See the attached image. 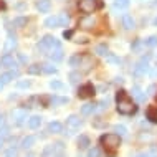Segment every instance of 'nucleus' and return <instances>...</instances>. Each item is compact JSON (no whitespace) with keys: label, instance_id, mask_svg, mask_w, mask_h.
<instances>
[{"label":"nucleus","instance_id":"b1692460","mask_svg":"<svg viewBox=\"0 0 157 157\" xmlns=\"http://www.w3.org/2000/svg\"><path fill=\"white\" fill-rule=\"evenodd\" d=\"M94 109H96V104H84L81 108V113L84 114V116H88V114H91Z\"/></svg>","mask_w":157,"mask_h":157},{"label":"nucleus","instance_id":"49530a36","mask_svg":"<svg viewBox=\"0 0 157 157\" xmlns=\"http://www.w3.org/2000/svg\"><path fill=\"white\" fill-rule=\"evenodd\" d=\"M154 25H155V27H157V17H155V18H154Z\"/></svg>","mask_w":157,"mask_h":157},{"label":"nucleus","instance_id":"4be33fe9","mask_svg":"<svg viewBox=\"0 0 157 157\" xmlns=\"http://www.w3.org/2000/svg\"><path fill=\"white\" fill-rule=\"evenodd\" d=\"M96 53L101 55V56H108V55H109V48H108L104 43H103V45H98V46H96Z\"/></svg>","mask_w":157,"mask_h":157},{"label":"nucleus","instance_id":"1a4fd4ad","mask_svg":"<svg viewBox=\"0 0 157 157\" xmlns=\"http://www.w3.org/2000/svg\"><path fill=\"white\" fill-rule=\"evenodd\" d=\"M79 124H81V121H79L78 116H70V117L66 119V129L70 131V132H73V131L78 129Z\"/></svg>","mask_w":157,"mask_h":157},{"label":"nucleus","instance_id":"bb28decb","mask_svg":"<svg viewBox=\"0 0 157 157\" xmlns=\"http://www.w3.org/2000/svg\"><path fill=\"white\" fill-rule=\"evenodd\" d=\"M50 103H52V104H65V103H68V98L53 96V98H50Z\"/></svg>","mask_w":157,"mask_h":157},{"label":"nucleus","instance_id":"e433bc0d","mask_svg":"<svg viewBox=\"0 0 157 157\" xmlns=\"http://www.w3.org/2000/svg\"><path fill=\"white\" fill-rule=\"evenodd\" d=\"M114 131H116L117 134H121V136H124L127 132V129H126L124 126H116V127H114Z\"/></svg>","mask_w":157,"mask_h":157},{"label":"nucleus","instance_id":"9b49d317","mask_svg":"<svg viewBox=\"0 0 157 157\" xmlns=\"http://www.w3.org/2000/svg\"><path fill=\"white\" fill-rule=\"evenodd\" d=\"M121 22H122V27L126 28V30H132L134 28V18L131 15H127V13H124L122 15V18H121Z\"/></svg>","mask_w":157,"mask_h":157},{"label":"nucleus","instance_id":"6ab92c4d","mask_svg":"<svg viewBox=\"0 0 157 157\" xmlns=\"http://www.w3.org/2000/svg\"><path fill=\"white\" fill-rule=\"evenodd\" d=\"M28 23V18L27 17H17V18H13V25L17 28H22V27H27Z\"/></svg>","mask_w":157,"mask_h":157},{"label":"nucleus","instance_id":"a878e982","mask_svg":"<svg viewBox=\"0 0 157 157\" xmlns=\"http://www.w3.org/2000/svg\"><path fill=\"white\" fill-rule=\"evenodd\" d=\"M48 129L52 131V132H61V131H63V124H60V122H52V124L48 126Z\"/></svg>","mask_w":157,"mask_h":157},{"label":"nucleus","instance_id":"c756f323","mask_svg":"<svg viewBox=\"0 0 157 157\" xmlns=\"http://www.w3.org/2000/svg\"><path fill=\"white\" fill-rule=\"evenodd\" d=\"M50 88H52V90H65V84H63L61 81H56V79H53L52 83H50Z\"/></svg>","mask_w":157,"mask_h":157},{"label":"nucleus","instance_id":"f8f14e48","mask_svg":"<svg viewBox=\"0 0 157 157\" xmlns=\"http://www.w3.org/2000/svg\"><path fill=\"white\" fill-rule=\"evenodd\" d=\"M13 78H18V71H17V70H12V71H8V73H3L2 76H0V79H2L3 84L10 83Z\"/></svg>","mask_w":157,"mask_h":157},{"label":"nucleus","instance_id":"79ce46f5","mask_svg":"<svg viewBox=\"0 0 157 157\" xmlns=\"http://www.w3.org/2000/svg\"><path fill=\"white\" fill-rule=\"evenodd\" d=\"M139 48H141V41H136V43L132 45V50H136V52H137Z\"/></svg>","mask_w":157,"mask_h":157},{"label":"nucleus","instance_id":"58836bf2","mask_svg":"<svg viewBox=\"0 0 157 157\" xmlns=\"http://www.w3.org/2000/svg\"><path fill=\"white\" fill-rule=\"evenodd\" d=\"M106 58H108V61H109V63H119V58L113 56V55H108Z\"/></svg>","mask_w":157,"mask_h":157},{"label":"nucleus","instance_id":"423d86ee","mask_svg":"<svg viewBox=\"0 0 157 157\" xmlns=\"http://www.w3.org/2000/svg\"><path fill=\"white\" fill-rule=\"evenodd\" d=\"M94 86L93 84H83V86L78 88V98H81V99H86V98H93L94 96Z\"/></svg>","mask_w":157,"mask_h":157},{"label":"nucleus","instance_id":"412c9836","mask_svg":"<svg viewBox=\"0 0 157 157\" xmlns=\"http://www.w3.org/2000/svg\"><path fill=\"white\" fill-rule=\"evenodd\" d=\"M13 119L17 124H22L23 119H27V114H25V111H15L13 113Z\"/></svg>","mask_w":157,"mask_h":157},{"label":"nucleus","instance_id":"72a5a7b5","mask_svg":"<svg viewBox=\"0 0 157 157\" xmlns=\"http://www.w3.org/2000/svg\"><path fill=\"white\" fill-rule=\"evenodd\" d=\"M146 45L151 46V48H155V46H157V36H149L146 40Z\"/></svg>","mask_w":157,"mask_h":157},{"label":"nucleus","instance_id":"c85d7f7f","mask_svg":"<svg viewBox=\"0 0 157 157\" xmlns=\"http://www.w3.org/2000/svg\"><path fill=\"white\" fill-rule=\"evenodd\" d=\"M147 117L152 121V122H157V108H151L147 111Z\"/></svg>","mask_w":157,"mask_h":157},{"label":"nucleus","instance_id":"9d476101","mask_svg":"<svg viewBox=\"0 0 157 157\" xmlns=\"http://www.w3.org/2000/svg\"><path fill=\"white\" fill-rule=\"evenodd\" d=\"M79 66H81L83 71H88V70L93 66V58L90 56V55H83V56H81V61H79Z\"/></svg>","mask_w":157,"mask_h":157},{"label":"nucleus","instance_id":"de8ad7c7","mask_svg":"<svg viewBox=\"0 0 157 157\" xmlns=\"http://www.w3.org/2000/svg\"><path fill=\"white\" fill-rule=\"evenodd\" d=\"M154 5H157V0H154Z\"/></svg>","mask_w":157,"mask_h":157},{"label":"nucleus","instance_id":"8fccbe9b","mask_svg":"<svg viewBox=\"0 0 157 157\" xmlns=\"http://www.w3.org/2000/svg\"><path fill=\"white\" fill-rule=\"evenodd\" d=\"M154 96H155V99H157V94H154Z\"/></svg>","mask_w":157,"mask_h":157},{"label":"nucleus","instance_id":"2f4dec72","mask_svg":"<svg viewBox=\"0 0 157 157\" xmlns=\"http://www.w3.org/2000/svg\"><path fill=\"white\" fill-rule=\"evenodd\" d=\"M58 18H60V27H68V23H70V17H68L66 13L60 15Z\"/></svg>","mask_w":157,"mask_h":157},{"label":"nucleus","instance_id":"a19ab883","mask_svg":"<svg viewBox=\"0 0 157 157\" xmlns=\"http://www.w3.org/2000/svg\"><path fill=\"white\" fill-rule=\"evenodd\" d=\"M155 91H157V86H155V84H151L149 90H147V93H149V94H155Z\"/></svg>","mask_w":157,"mask_h":157},{"label":"nucleus","instance_id":"ea45409f","mask_svg":"<svg viewBox=\"0 0 157 157\" xmlns=\"http://www.w3.org/2000/svg\"><path fill=\"white\" fill-rule=\"evenodd\" d=\"M30 81H18V84H17V86H18V88H28V86H30Z\"/></svg>","mask_w":157,"mask_h":157},{"label":"nucleus","instance_id":"09e8293b","mask_svg":"<svg viewBox=\"0 0 157 157\" xmlns=\"http://www.w3.org/2000/svg\"><path fill=\"white\" fill-rule=\"evenodd\" d=\"M137 157H147V155H137Z\"/></svg>","mask_w":157,"mask_h":157},{"label":"nucleus","instance_id":"7c9ffc66","mask_svg":"<svg viewBox=\"0 0 157 157\" xmlns=\"http://www.w3.org/2000/svg\"><path fill=\"white\" fill-rule=\"evenodd\" d=\"M28 73H30V75H40V73H41V66H40V65H32V66H28Z\"/></svg>","mask_w":157,"mask_h":157},{"label":"nucleus","instance_id":"4468645a","mask_svg":"<svg viewBox=\"0 0 157 157\" xmlns=\"http://www.w3.org/2000/svg\"><path fill=\"white\" fill-rule=\"evenodd\" d=\"M48 55H50V60L52 61H61L63 60V50L61 48L52 50V52H48Z\"/></svg>","mask_w":157,"mask_h":157},{"label":"nucleus","instance_id":"393cba45","mask_svg":"<svg viewBox=\"0 0 157 157\" xmlns=\"http://www.w3.org/2000/svg\"><path fill=\"white\" fill-rule=\"evenodd\" d=\"M41 71H45V73H48V75H53V73H56V68H55L52 63H46V65L41 66Z\"/></svg>","mask_w":157,"mask_h":157},{"label":"nucleus","instance_id":"f03ea898","mask_svg":"<svg viewBox=\"0 0 157 157\" xmlns=\"http://www.w3.org/2000/svg\"><path fill=\"white\" fill-rule=\"evenodd\" d=\"M99 142H101V146L104 147L106 154H109L113 157L116 154L119 144H121V137H119V134H104V136H101Z\"/></svg>","mask_w":157,"mask_h":157},{"label":"nucleus","instance_id":"0eeeda50","mask_svg":"<svg viewBox=\"0 0 157 157\" xmlns=\"http://www.w3.org/2000/svg\"><path fill=\"white\" fill-rule=\"evenodd\" d=\"M94 25H96L94 17H83V18L78 22V27L84 28V30H91V28H94Z\"/></svg>","mask_w":157,"mask_h":157},{"label":"nucleus","instance_id":"39448f33","mask_svg":"<svg viewBox=\"0 0 157 157\" xmlns=\"http://www.w3.org/2000/svg\"><path fill=\"white\" fill-rule=\"evenodd\" d=\"M149 60H151L149 55H146V56L141 58V61L134 66V71H132L134 76H144L147 71H149Z\"/></svg>","mask_w":157,"mask_h":157},{"label":"nucleus","instance_id":"37998d69","mask_svg":"<svg viewBox=\"0 0 157 157\" xmlns=\"http://www.w3.org/2000/svg\"><path fill=\"white\" fill-rule=\"evenodd\" d=\"M63 36H65V38H71V36H73V32H65V33H63Z\"/></svg>","mask_w":157,"mask_h":157},{"label":"nucleus","instance_id":"a211bd4d","mask_svg":"<svg viewBox=\"0 0 157 157\" xmlns=\"http://www.w3.org/2000/svg\"><path fill=\"white\" fill-rule=\"evenodd\" d=\"M40 124H41V117L40 116H33V117L28 119V127H30V129H36V127H40Z\"/></svg>","mask_w":157,"mask_h":157},{"label":"nucleus","instance_id":"5701e85b","mask_svg":"<svg viewBox=\"0 0 157 157\" xmlns=\"http://www.w3.org/2000/svg\"><path fill=\"white\" fill-rule=\"evenodd\" d=\"M35 141H36V139L33 137V136H28V137H25L22 141V146L25 147V149H28V147H32L33 144H35Z\"/></svg>","mask_w":157,"mask_h":157},{"label":"nucleus","instance_id":"4c0bfd02","mask_svg":"<svg viewBox=\"0 0 157 157\" xmlns=\"http://www.w3.org/2000/svg\"><path fill=\"white\" fill-rule=\"evenodd\" d=\"M17 58H18V63H22V65L27 63V56H25L23 53H18V55H17Z\"/></svg>","mask_w":157,"mask_h":157},{"label":"nucleus","instance_id":"ddd939ff","mask_svg":"<svg viewBox=\"0 0 157 157\" xmlns=\"http://www.w3.org/2000/svg\"><path fill=\"white\" fill-rule=\"evenodd\" d=\"M36 8H38V12H41V13H46V12L52 8V2H50V0H38Z\"/></svg>","mask_w":157,"mask_h":157},{"label":"nucleus","instance_id":"f704fd0d","mask_svg":"<svg viewBox=\"0 0 157 157\" xmlns=\"http://www.w3.org/2000/svg\"><path fill=\"white\" fill-rule=\"evenodd\" d=\"M79 78H81V75L76 73V71L70 73V81H71V83H78V81H79Z\"/></svg>","mask_w":157,"mask_h":157},{"label":"nucleus","instance_id":"c9c22d12","mask_svg":"<svg viewBox=\"0 0 157 157\" xmlns=\"http://www.w3.org/2000/svg\"><path fill=\"white\" fill-rule=\"evenodd\" d=\"M88 157H101V151L99 149H91L90 152H88Z\"/></svg>","mask_w":157,"mask_h":157},{"label":"nucleus","instance_id":"20e7f679","mask_svg":"<svg viewBox=\"0 0 157 157\" xmlns=\"http://www.w3.org/2000/svg\"><path fill=\"white\" fill-rule=\"evenodd\" d=\"M101 7H103V2H99V0H81L79 2V10L83 13H93Z\"/></svg>","mask_w":157,"mask_h":157},{"label":"nucleus","instance_id":"2eb2a0df","mask_svg":"<svg viewBox=\"0 0 157 157\" xmlns=\"http://www.w3.org/2000/svg\"><path fill=\"white\" fill-rule=\"evenodd\" d=\"M15 46H17V38L10 35V36H8V40H7V43H5V46H3V52H5V53H10L12 50L15 48Z\"/></svg>","mask_w":157,"mask_h":157},{"label":"nucleus","instance_id":"f257e3e1","mask_svg":"<svg viewBox=\"0 0 157 157\" xmlns=\"http://www.w3.org/2000/svg\"><path fill=\"white\" fill-rule=\"evenodd\" d=\"M116 103H117V111H119V114H124V116H131V114H134L136 111H137V106L132 103V99H131L129 94H127L124 90L117 91Z\"/></svg>","mask_w":157,"mask_h":157},{"label":"nucleus","instance_id":"c03bdc74","mask_svg":"<svg viewBox=\"0 0 157 157\" xmlns=\"http://www.w3.org/2000/svg\"><path fill=\"white\" fill-rule=\"evenodd\" d=\"M5 8H7L5 2H3V0H0V10H5Z\"/></svg>","mask_w":157,"mask_h":157},{"label":"nucleus","instance_id":"cd10ccee","mask_svg":"<svg viewBox=\"0 0 157 157\" xmlns=\"http://www.w3.org/2000/svg\"><path fill=\"white\" fill-rule=\"evenodd\" d=\"M81 56H83V55H73V56H71L70 58V65L71 66H79V61H81Z\"/></svg>","mask_w":157,"mask_h":157},{"label":"nucleus","instance_id":"f3484780","mask_svg":"<svg viewBox=\"0 0 157 157\" xmlns=\"http://www.w3.org/2000/svg\"><path fill=\"white\" fill-rule=\"evenodd\" d=\"M129 0H114L113 2V5H114V8L116 10H124V8H127L129 7Z\"/></svg>","mask_w":157,"mask_h":157},{"label":"nucleus","instance_id":"a18cd8bd","mask_svg":"<svg viewBox=\"0 0 157 157\" xmlns=\"http://www.w3.org/2000/svg\"><path fill=\"white\" fill-rule=\"evenodd\" d=\"M2 88H3V83H2V79H0V90H2Z\"/></svg>","mask_w":157,"mask_h":157},{"label":"nucleus","instance_id":"dca6fc26","mask_svg":"<svg viewBox=\"0 0 157 157\" xmlns=\"http://www.w3.org/2000/svg\"><path fill=\"white\" fill-rule=\"evenodd\" d=\"M45 27H48V28L60 27V18H58V17H48V18L45 20Z\"/></svg>","mask_w":157,"mask_h":157},{"label":"nucleus","instance_id":"473e14b6","mask_svg":"<svg viewBox=\"0 0 157 157\" xmlns=\"http://www.w3.org/2000/svg\"><path fill=\"white\" fill-rule=\"evenodd\" d=\"M78 144H79V147H88L90 146V139L86 137V136H81V137H79V141H78Z\"/></svg>","mask_w":157,"mask_h":157},{"label":"nucleus","instance_id":"aec40b11","mask_svg":"<svg viewBox=\"0 0 157 157\" xmlns=\"http://www.w3.org/2000/svg\"><path fill=\"white\" fill-rule=\"evenodd\" d=\"M132 94H134V98H136L137 101H144V99H146V94L142 93V90H141L139 86H134V88H132Z\"/></svg>","mask_w":157,"mask_h":157},{"label":"nucleus","instance_id":"6e6552de","mask_svg":"<svg viewBox=\"0 0 157 157\" xmlns=\"http://www.w3.org/2000/svg\"><path fill=\"white\" fill-rule=\"evenodd\" d=\"M0 65H3V66H7V68H17L18 63L15 61V58L12 56L10 53H5L2 58H0Z\"/></svg>","mask_w":157,"mask_h":157},{"label":"nucleus","instance_id":"7ed1b4c3","mask_svg":"<svg viewBox=\"0 0 157 157\" xmlns=\"http://www.w3.org/2000/svg\"><path fill=\"white\" fill-rule=\"evenodd\" d=\"M56 48H61V43L55 36H50V35L43 36V40H40V43H38V50L43 53L52 52V50H56Z\"/></svg>","mask_w":157,"mask_h":157}]
</instances>
